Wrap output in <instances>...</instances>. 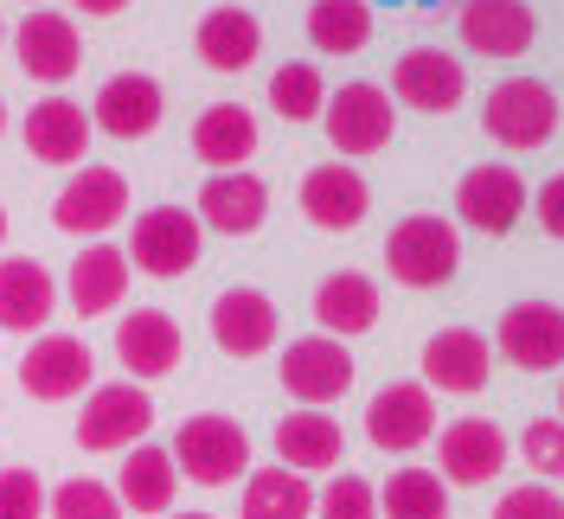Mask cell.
Returning a JSON list of instances; mask_svg holds the SVG:
<instances>
[{
    "instance_id": "1",
    "label": "cell",
    "mask_w": 564,
    "mask_h": 519,
    "mask_svg": "<svg viewBox=\"0 0 564 519\" xmlns=\"http://www.w3.org/2000/svg\"><path fill=\"white\" fill-rule=\"evenodd\" d=\"M456 263H462V238L449 218L411 212V218L391 225V238H386L391 282H404V289H443V282L456 277Z\"/></svg>"
},
{
    "instance_id": "2",
    "label": "cell",
    "mask_w": 564,
    "mask_h": 519,
    "mask_svg": "<svg viewBox=\"0 0 564 519\" xmlns=\"http://www.w3.org/2000/svg\"><path fill=\"white\" fill-rule=\"evenodd\" d=\"M321 129H327V141H334V154L359 161V154L391 148V136H398V104H391L386 84L352 77V84H340V90H327V104H321Z\"/></svg>"
},
{
    "instance_id": "3",
    "label": "cell",
    "mask_w": 564,
    "mask_h": 519,
    "mask_svg": "<svg viewBox=\"0 0 564 519\" xmlns=\"http://www.w3.org/2000/svg\"><path fill=\"white\" fill-rule=\"evenodd\" d=\"M174 468L186 475V482H199V487H231L238 475H250V436H245V423H231V417H218V411H199V417H186L174 430Z\"/></svg>"
},
{
    "instance_id": "4",
    "label": "cell",
    "mask_w": 564,
    "mask_h": 519,
    "mask_svg": "<svg viewBox=\"0 0 564 519\" xmlns=\"http://www.w3.org/2000/svg\"><path fill=\"white\" fill-rule=\"evenodd\" d=\"M481 129L500 148H513V154L545 148V141L558 136V97H552V84H539V77H500L488 90V104H481Z\"/></svg>"
},
{
    "instance_id": "5",
    "label": "cell",
    "mask_w": 564,
    "mask_h": 519,
    "mask_svg": "<svg viewBox=\"0 0 564 519\" xmlns=\"http://www.w3.org/2000/svg\"><path fill=\"white\" fill-rule=\"evenodd\" d=\"M199 250H206V225L193 218L186 206H148L135 218V231H129V270L141 277H186L193 263H199Z\"/></svg>"
},
{
    "instance_id": "6",
    "label": "cell",
    "mask_w": 564,
    "mask_h": 519,
    "mask_svg": "<svg viewBox=\"0 0 564 519\" xmlns=\"http://www.w3.org/2000/svg\"><path fill=\"white\" fill-rule=\"evenodd\" d=\"M148 430H154V398H148L135 379L97 385V391L84 398V417H77V443L90 455H129Z\"/></svg>"
},
{
    "instance_id": "7",
    "label": "cell",
    "mask_w": 564,
    "mask_h": 519,
    "mask_svg": "<svg viewBox=\"0 0 564 519\" xmlns=\"http://www.w3.org/2000/svg\"><path fill=\"white\" fill-rule=\"evenodd\" d=\"M352 372L359 366H352L347 340H334V334H302V340H289V353H282V391L302 411H327L334 398H347Z\"/></svg>"
},
{
    "instance_id": "8",
    "label": "cell",
    "mask_w": 564,
    "mask_h": 519,
    "mask_svg": "<svg viewBox=\"0 0 564 519\" xmlns=\"http://www.w3.org/2000/svg\"><path fill=\"white\" fill-rule=\"evenodd\" d=\"M129 218V180L116 167H84L65 180V193L52 199V225L65 231V238H104Z\"/></svg>"
},
{
    "instance_id": "9",
    "label": "cell",
    "mask_w": 564,
    "mask_h": 519,
    "mask_svg": "<svg viewBox=\"0 0 564 519\" xmlns=\"http://www.w3.org/2000/svg\"><path fill=\"white\" fill-rule=\"evenodd\" d=\"M90 379H97V353L77 340V334H33L26 359H20V391L39 398V404L84 398Z\"/></svg>"
},
{
    "instance_id": "10",
    "label": "cell",
    "mask_w": 564,
    "mask_h": 519,
    "mask_svg": "<svg viewBox=\"0 0 564 519\" xmlns=\"http://www.w3.org/2000/svg\"><path fill=\"white\" fill-rule=\"evenodd\" d=\"M462 97H468V65L443 45H411L391 65V104L423 109V116H449Z\"/></svg>"
},
{
    "instance_id": "11",
    "label": "cell",
    "mask_w": 564,
    "mask_h": 519,
    "mask_svg": "<svg viewBox=\"0 0 564 519\" xmlns=\"http://www.w3.org/2000/svg\"><path fill=\"white\" fill-rule=\"evenodd\" d=\"M366 436H372V450L386 455H411L423 450L430 436H436V391L417 379H398L386 391H372V404H366Z\"/></svg>"
},
{
    "instance_id": "12",
    "label": "cell",
    "mask_w": 564,
    "mask_h": 519,
    "mask_svg": "<svg viewBox=\"0 0 564 519\" xmlns=\"http://www.w3.org/2000/svg\"><path fill=\"white\" fill-rule=\"evenodd\" d=\"M494 353L520 372H558L564 366V309L558 302H513L494 327Z\"/></svg>"
},
{
    "instance_id": "13",
    "label": "cell",
    "mask_w": 564,
    "mask_h": 519,
    "mask_svg": "<svg viewBox=\"0 0 564 519\" xmlns=\"http://www.w3.org/2000/svg\"><path fill=\"white\" fill-rule=\"evenodd\" d=\"M276 334H282V314L263 289H250V282L218 289V302H212V340H218L225 359H263L276 346Z\"/></svg>"
},
{
    "instance_id": "14",
    "label": "cell",
    "mask_w": 564,
    "mask_h": 519,
    "mask_svg": "<svg viewBox=\"0 0 564 519\" xmlns=\"http://www.w3.org/2000/svg\"><path fill=\"white\" fill-rule=\"evenodd\" d=\"M161 109H167V90L148 71H116L90 104V129H104L116 141H148L161 129Z\"/></svg>"
},
{
    "instance_id": "15",
    "label": "cell",
    "mask_w": 564,
    "mask_h": 519,
    "mask_svg": "<svg viewBox=\"0 0 564 519\" xmlns=\"http://www.w3.org/2000/svg\"><path fill=\"white\" fill-rule=\"evenodd\" d=\"M527 199L532 193L513 167H468L456 186V218L475 225V231H488V238H507L527 218Z\"/></svg>"
},
{
    "instance_id": "16",
    "label": "cell",
    "mask_w": 564,
    "mask_h": 519,
    "mask_svg": "<svg viewBox=\"0 0 564 519\" xmlns=\"http://www.w3.org/2000/svg\"><path fill=\"white\" fill-rule=\"evenodd\" d=\"M488 379H494L488 334H475V327H443V334H430V340H423V385H430V391L475 398Z\"/></svg>"
},
{
    "instance_id": "17",
    "label": "cell",
    "mask_w": 564,
    "mask_h": 519,
    "mask_svg": "<svg viewBox=\"0 0 564 519\" xmlns=\"http://www.w3.org/2000/svg\"><path fill=\"white\" fill-rule=\"evenodd\" d=\"M462 45L481 58H527L539 39V13L527 0H462Z\"/></svg>"
},
{
    "instance_id": "18",
    "label": "cell",
    "mask_w": 564,
    "mask_h": 519,
    "mask_svg": "<svg viewBox=\"0 0 564 519\" xmlns=\"http://www.w3.org/2000/svg\"><path fill=\"white\" fill-rule=\"evenodd\" d=\"M180 353H186V340H180V321L167 309H135L116 321V359H122V372H135V385L167 379Z\"/></svg>"
},
{
    "instance_id": "19",
    "label": "cell",
    "mask_w": 564,
    "mask_h": 519,
    "mask_svg": "<svg viewBox=\"0 0 564 519\" xmlns=\"http://www.w3.org/2000/svg\"><path fill=\"white\" fill-rule=\"evenodd\" d=\"M193 218L206 225V231H225V238H250V231H263V218H270V186L257 180V173H212L206 186H199V206Z\"/></svg>"
},
{
    "instance_id": "20",
    "label": "cell",
    "mask_w": 564,
    "mask_h": 519,
    "mask_svg": "<svg viewBox=\"0 0 564 519\" xmlns=\"http://www.w3.org/2000/svg\"><path fill=\"white\" fill-rule=\"evenodd\" d=\"M13 58L39 84H65V77L84 71V39H77L65 13H26L20 33H13Z\"/></svg>"
},
{
    "instance_id": "21",
    "label": "cell",
    "mask_w": 564,
    "mask_h": 519,
    "mask_svg": "<svg viewBox=\"0 0 564 519\" xmlns=\"http://www.w3.org/2000/svg\"><path fill=\"white\" fill-rule=\"evenodd\" d=\"M507 468V436L494 417H456L443 430V482L449 487H488L494 475Z\"/></svg>"
},
{
    "instance_id": "22",
    "label": "cell",
    "mask_w": 564,
    "mask_h": 519,
    "mask_svg": "<svg viewBox=\"0 0 564 519\" xmlns=\"http://www.w3.org/2000/svg\"><path fill=\"white\" fill-rule=\"evenodd\" d=\"M372 212V186L359 167H308L302 180V218L315 231H359V218Z\"/></svg>"
},
{
    "instance_id": "23",
    "label": "cell",
    "mask_w": 564,
    "mask_h": 519,
    "mask_svg": "<svg viewBox=\"0 0 564 519\" xmlns=\"http://www.w3.org/2000/svg\"><path fill=\"white\" fill-rule=\"evenodd\" d=\"M58 314V282L39 257H0V327L7 334H39Z\"/></svg>"
},
{
    "instance_id": "24",
    "label": "cell",
    "mask_w": 564,
    "mask_h": 519,
    "mask_svg": "<svg viewBox=\"0 0 564 519\" xmlns=\"http://www.w3.org/2000/svg\"><path fill=\"white\" fill-rule=\"evenodd\" d=\"M90 136H97L90 116H84V104H70V97H45L26 116V148H33V161H45V167H84Z\"/></svg>"
},
{
    "instance_id": "25",
    "label": "cell",
    "mask_w": 564,
    "mask_h": 519,
    "mask_svg": "<svg viewBox=\"0 0 564 519\" xmlns=\"http://www.w3.org/2000/svg\"><path fill=\"white\" fill-rule=\"evenodd\" d=\"M193 52H199V65L206 71H250L257 65V52H263V26H257V13L245 7H212L206 20H199V33H193Z\"/></svg>"
},
{
    "instance_id": "26",
    "label": "cell",
    "mask_w": 564,
    "mask_h": 519,
    "mask_svg": "<svg viewBox=\"0 0 564 519\" xmlns=\"http://www.w3.org/2000/svg\"><path fill=\"white\" fill-rule=\"evenodd\" d=\"M276 455L295 475H327V468H340L347 436H340V423L327 411H289L276 423Z\"/></svg>"
},
{
    "instance_id": "27",
    "label": "cell",
    "mask_w": 564,
    "mask_h": 519,
    "mask_svg": "<svg viewBox=\"0 0 564 519\" xmlns=\"http://www.w3.org/2000/svg\"><path fill=\"white\" fill-rule=\"evenodd\" d=\"M315 321H321V334H334V340L372 334L379 327V282L359 277V270H334L315 289Z\"/></svg>"
},
{
    "instance_id": "28",
    "label": "cell",
    "mask_w": 564,
    "mask_h": 519,
    "mask_svg": "<svg viewBox=\"0 0 564 519\" xmlns=\"http://www.w3.org/2000/svg\"><path fill=\"white\" fill-rule=\"evenodd\" d=\"M65 295H70V309H77V321H97V314L122 309V295H129V257L116 244H90L70 263Z\"/></svg>"
},
{
    "instance_id": "29",
    "label": "cell",
    "mask_w": 564,
    "mask_h": 519,
    "mask_svg": "<svg viewBox=\"0 0 564 519\" xmlns=\"http://www.w3.org/2000/svg\"><path fill=\"white\" fill-rule=\"evenodd\" d=\"M257 116L245 104H212L199 122H193V154L218 173H238L250 167V154H257Z\"/></svg>"
},
{
    "instance_id": "30",
    "label": "cell",
    "mask_w": 564,
    "mask_h": 519,
    "mask_svg": "<svg viewBox=\"0 0 564 519\" xmlns=\"http://www.w3.org/2000/svg\"><path fill=\"white\" fill-rule=\"evenodd\" d=\"M180 494V468L167 450H154V443H135L129 462H122V482H116V500H122V513H167Z\"/></svg>"
},
{
    "instance_id": "31",
    "label": "cell",
    "mask_w": 564,
    "mask_h": 519,
    "mask_svg": "<svg viewBox=\"0 0 564 519\" xmlns=\"http://www.w3.org/2000/svg\"><path fill=\"white\" fill-rule=\"evenodd\" d=\"M238 519H315V487L295 468H250Z\"/></svg>"
},
{
    "instance_id": "32",
    "label": "cell",
    "mask_w": 564,
    "mask_h": 519,
    "mask_svg": "<svg viewBox=\"0 0 564 519\" xmlns=\"http://www.w3.org/2000/svg\"><path fill=\"white\" fill-rule=\"evenodd\" d=\"M308 39L327 58H352L372 45V0H315L308 7Z\"/></svg>"
},
{
    "instance_id": "33",
    "label": "cell",
    "mask_w": 564,
    "mask_h": 519,
    "mask_svg": "<svg viewBox=\"0 0 564 519\" xmlns=\"http://www.w3.org/2000/svg\"><path fill=\"white\" fill-rule=\"evenodd\" d=\"M379 513L386 519H449V482L436 468H398L379 487Z\"/></svg>"
},
{
    "instance_id": "34",
    "label": "cell",
    "mask_w": 564,
    "mask_h": 519,
    "mask_svg": "<svg viewBox=\"0 0 564 519\" xmlns=\"http://www.w3.org/2000/svg\"><path fill=\"white\" fill-rule=\"evenodd\" d=\"M321 104H327V77L315 65H282L270 77V109H276L282 122H315Z\"/></svg>"
},
{
    "instance_id": "35",
    "label": "cell",
    "mask_w": 564,
    "mask_h": 519,
    "mask_svg": "<svg viewBox=\"0 0 564 519\" xmlns=\"http://www.w3.org/2000/svg\"><path fill=\"white\" fill-rule=\"evenodd\" d=\"M52 519H122V500H116V487L97 482V475H77V482H65L52 500Z\"/></svg>"
},
{
    "instance_id": "36",
    "label": "cell",
    "mask_w": 564,
    "mask_h": 519,
    "mask_svg": "<svg viewBox=\"0 0 564 519\" xmlns=\"http://www.w3.org/2000/svg\"><path fill=\"white\" fill-rule=\"evenodd\" d=\"M315 519H379V487L359 475H334L315 494Z\"/></svg>"
},
{
    "instance_id": "37",
    "label": "cell",
    "mask_w": 564,
    "mask_h": 519,
    "mask_svg": "<svg viewBox=\"0 0 564 519\" xmlns=\"http://www.w3.org/2000/svg\"><path fill=\"white\" fill-rule=\"evenodd\" d=\"M520 455H527L532 475H545V482H564V423H558V417H539V423H527V436H520Z\"/></svg>"
},
{
    "instance_id": "38",
    "label": "cell",
    "mask_w": 564,
    "mask_h": 519,
    "mask_svg": "<svg viewBox=\"0 0 564 519\" xmlns=\"http://www.w3.org/2000/svg\"><path fill=\"white\" fill-rule=\"evenodd\" d=\"M0 519H45V482L33 468H0Z\"/></svg>"
},
{
    "instance_id": "39",
    "label": "cell",
    "mask_w": 564,
    "mask_h": 519,
    "mask_svg": "<svg viewBox=\"0 0 564 519\" xmlns=\"http://www.w3.org/2000/svg\"><path fill=\"white\" fill-rule=\"evenodd\" d=\"M494 519H564V494L552 482H527L513 494H500Z\"/></svg>"
},
{
    "instance_id": "40",
    "label": "cell",
    "mask_w": 564,
    "mask_h": 519,
    "mask_svg": "<svg viewBox=\"0 0 564 519\" xmlns=\"http://www.w3.org/2000/svg\"><path fill=\"white\" fill-rule=\"evenodd\" d=\"M527 206L539 212V225H545V238H558V244H564V173H552V180H545V186L532 193Z\"/></svg>"
},
{
    "instance_id": "41",
    "label": "cell",
    "mask_w": 564,
    "mask_h": 519,
    "mask_svg": "<svg viewBox=\"0 0 564 519\" xmlns=\"http://www.w3.org/2000/svg\"><path fill=\"white\" fill-rule=\"evenodd\" d=\"M70 7H77V13H90V20H116L129 0H70Z\"/></svg>"
},
{
    "instance_id": "42",
    "label": "cell",
    "mask_w": 564,
    "mask_h": 519,
    "mask_svg": "<svg viewBox=\"0 0 564 519\" xmlns=\"http://www.w3.org/2000/svg\"><path fill=\"white\" fill-rule=\"evenodd\" d=\"M0 136H7V97H0Z\"/></svg>"
},
{
    "instance_id": "43",
    "label": "cell",
    "mask_w": 564,
    "mask_h": 519,
    "mask_svg": "<svg viewBox=\"0 0 564 519\" xmlns=\"http://www.w3.org/2000/svg\"><path fill=\"white\" fill-rule=\"evenodd\" d=\"M0 244H7V206H0Z\"/></svg>"
},
{
    "instance_id": "44",
    "label": "cell",
    "mask_w": 564,
    "mask_h": 519,
    "mask_svg": "<svg viewBox=\"0 0 564 519\" xmlns=\"http://www.w3.org/2000/svg\"><path fill=\"white\" fill-rule=\"evenodd\" d=\"M558 423H564V385H558Z\"/></svg>"
},
{
    "instance_id": "45",
    "label": "cell",
    "mask_w": 564,
    "mask_h": 519,
    "mask_svg": "<svg viewBox=\"0 0 564 519\" xmlns=\"http://www.w3.org/2000/svg\"><path fill=\"white\" fill-rule=\"evenodd\" d=\"M174 519H212V513H174Z\"/></svg>"
},
{
    "instance_id": "46",
    "label": "cell",
    "mask_w": 564,
    "mask_h": 519,
    "mask_svg": "<svg viewBox=\"0 0 564 519\" xmlns=\"http://www.w3.org/2000/svg\"><path fill=\"white\" fill-rule=\"evenodd\" d=\"M0 45H7V26H0Z\"/></svg>"
}]
</instances>
